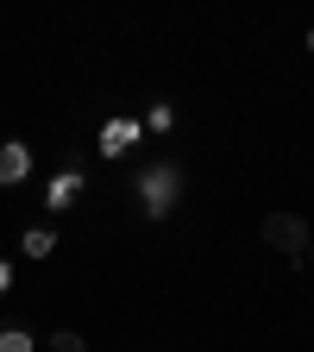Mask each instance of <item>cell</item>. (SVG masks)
Wrapping results in <instances>:
<instances>
[{"label": "cell", "mask_w": 314, "mask_h": 352, "mask_svg": "<svg viewBox=\"0 0 314 352\" xmlns=\"http://www.w3.org/2000/svg\"><path fill=\"white\" fill-rule=\"evenodd\" d=\"M139 139H145V120H126V113L101 120V157H126Z\"/></svg>", "instance_id": "obj_3"}, {"label": "cell", "mask_w": 314, "mask_h": 352, "mask_svg": "<svg viewBox=\"0 0 314 352\" xmlns=\"http://www.w3.org/2000/svg\"><path fill=\"white\" fill-rule=\"evenodd\" d=\"M308 258H314V239H308Z\"/></svg>", "instance_id": "obj_12"}, {"label": "cell", "mask_w": 314, "mask_h": 352, "mask_svg": "<svg viewBox=\"0 0 314 352\" xmlns=\"http://www.w3.org/2000/svg\"><path fill=\"white\" fill-rule=\"evenodd\" d=\"M308 51H314V25H308Z\"/></svg>", "instance_id": "obj_11"}, {"label": "cell", "mask_w": 314, "mask_h": 352, "mask_svg": "<svg viewBox=\"0 0 314 352\" xmlns=\"http://www.w3.org/2000/svg\"><path fill=\"white\" fill-rule=\"evenodd\" d=\"M308 227H302V214H271V220H264V245H271V252H283L289 264H302L308 258Z\"/></svg>", "instance_id": "obj_2"}, {"label": "cell", "mask_w": 314, "mask_h": 352, "mask_svg": "<svg viewBox=\"0 0 314 352\" xmlns=\"http://www.w3.org/2000/svg\"><path fill=\"white\" fill-rule=\"evenodd\" d=\"M132 195H139L145 220H170L176 201H183V170L176 164H145L139 176H132Z\"/></svg>", "instance_id": "obj_1"}, {"label": "cell", "mask_w": 314, "mask_h": 352, "mask_svg": "<svg viewBox=\"0 0 314 352\" xmlns=\"http://www.w3.org/2000/svg\"><path fill=\"white\" fill-rule=\"evenodd\" d=\"M19 252H25V258H51V252H57V233H51V227H32V233L19 239Z\"/></svg>", "instance_id": "obj_6"}, {"label": "cell", "mask_w": 314, "mask_h": 352, "mask_svg": "<svg viewBox=\"0 0 314 352\" xmlns=\"http://www.w3.org/2000/svg\"><path fill=\"white\" fill-rule=\"evenodd\" d=\"M51 352H88V340H82V333H69V327H63V333H51Z\"/></svg>", "instance_id": "obj_9"}, {"label": "cell", "mask_w": 314, "mask_h": 352, "mask_svg": "<svg viewBox=\"0 0 314 352\" xmlns=\"http://www.w3.org/2000/svg\"><path fill=\"white\" fill-rule=\"evenodd\" d=\"M88 189V176L69 164V170H57L51 176V183H44V208H51V214H63V208H76V195Z\"/></svg>", "instance_id": "obj_4"}, {"label": "cell", "mask_w": 314, "mask_h": 352, "mask_svg": "<svg viewBox=\"0 0 314 352\" xmlns=\"http://www.w3.org/2000/svg\"><path fill=\"white\" fill-rule=\"evenodd\" d=\"M170 126H176V107H170V101H157V107L145 113V132H157V139H164Z\"/></svg>", "instance_id": "obj_8"}, {"label": "cell", "mask_w": 314, "mask_h": 352, "mask_svg": "<svg viewBox=\"0 0 314 352\" xmlns=\"http://www.w3.org/2000/svg\"><path fill=\"white\" fill-rule=\"evenodd\" d=\"M0 352H38L32 327H0Z\"/></svg>", "instance_id": "obj_7"}, {"label": "cell", "mask_w": 314, "mask_h": 352, "mask_svg": "<svg viewBox=\"0 0 314 352\" xmlns=\"http://www.w3.org/2000/svg\"><path fill=\"white\" fill-rule=\"evenodd\" d=\"M25 176H32V145L7 139V145H0V189H19Z\"/></svg>", "instance_id": "obj_5"}, {"label": "cell", "mask_w": 314, "mask_h": 352, "mask_svg": "<svg viewBox=\"0 0 314 352\" xmlns=\"http://www.w3.org/2000/svg\"><path fill=\"white\" fill-rule=\"evenodd\" d=\"M13 289V258H0V296Z\"/></svg>", "instance_id": "obj_10"}]
</instances>
